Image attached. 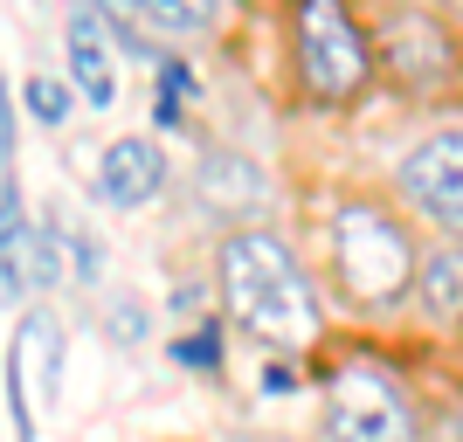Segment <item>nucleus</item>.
<instances>
[{
  "instance_id": "9d476101",
  "label": "nucleus",
  "mask_w": 463,
  "mask_h": 442,
  "mask_svg": "<svg viewBox=\"0 0 463 442\" xmlns=\"http://www.w3.org/2000/svg\"><path fill=\"white\" fill-rule=\"evenodd\" d=\"M408 305L422 311L429 332H443V339L463 346V242L422 249V263H415V297H408Z\"/></svg>"
},
{
  "instance_id": "ddd939ff",
  "label": "nucleus",
  "mask_w": 463,
  "mask_h": 442,
  "mask_svg": "<svg viewBox=\"0 0 463 442\" xmlns=\"http://www.w3.org/2000/svg\"><path fill=\"white\" fill-rule=\"evenodd\" d=\"M14 346H21V366L35 373V401L56 408V394H62V318L49 305H28L14 325Z\"/></svg>"
},
{
  "instance_id": "423d86ee",
  "label": "nucleus",
  "mask_w": 463,
  "mask_h": 442,
  "mask_svg": "<svg viewBox=\"0 0 463 442\" xmlns=\"http://www.w3.org/2000/svg\"><path fill=\"white\" fill-rule=\"evenodd\" d=\"M394 187L422 221L443 229V242H463V132H429L394 166Z\"/></svg>"
},
{
  "instance_id": "9b49d317",
  "label": "nucleus",
  "mask_w": 463,
  "mask_h": 442,
  "mask_svg": "<svg viewBox=\"0 0 463 442\" xmlns=\"http://www.w3.org/2000/svg\"><path fill=\"white\" fill-rule=\"evenodd\" d=\"M28 249H35V214L21 208V180L0 174V305H28Z\"/></svg>"
},
{
  "instance_id": "7ed1b4c3",
  "label": "nucleus",
  "mask_w": 463,
  "mask_h": 442,
  "mask_svg": "<svg viewBox=\"0 0 463 442\" xmlns=\"http://www.w3.org/2000/svg\"><path fill=\"white\" fill-rule=\"evenodd\" d=\"M290 70H298V97L311 111H353L367 104L373 90V49H367V28L339 7V0H305L290 14Z\"/></svg>"
},
{
  "instance_id": "0eeeda50",
  "label": "nucleus",
  "mask_w": 463,
  "mask_h": 442,
  "mask_svg": "<svg viewBox=\"0 0 463 442\" xmlns=\"http://www.w3.org/2000/svg\"><path fill=\"white\" fill-rule=\"evenodd\" d=\"M166 180H174L166 146L146 138V132H125V138H111V146L97 153L90 201L97 208H118V214H138V208H153L159 193H166Z\"/></svg>"
},
{
  "instance_id": "39448f33",
  "label": "nucleus",
  "mask_w": 463,
  "mask_h": 442,
  "mask_svg": "<svg viewBox=\"0 0 463 442\" xmlns=\"http://www.w3.org/2000/svg\"><path fill=\"white\" fill-rule=\"evenodd\" d=\"M373 77H387L402 97H449L463 83V42L429 7H387L367 28Z\"/></svg>"
},
{
  "instance_id": "aec40b11",
  "label": "nucleus",
  "mask_w": 463,
  "mask_h": 442,
  "mask_svg": "<svg viewBox=\"0 0 463 442\" xmlns=\"http://www.w3.org/2000/svg\"><path fill=\"white\" fill-rule=\"evenodd\" d=\"M14 83H7V70H0V174H14Z\"/></svg>"
},
{
  "instance_id": "6ab92c4d",
  "label": "nucleus",
  "mask_w": 463,
  "mask_h": 442,
  "mask_svg": "<svg viewBox=\"0 0 463 442\" xmlns=\"http://www.w3.org/2000/svg\"><path fill=\"white\" fill-rule=\"evenodd\" d=\"M62 242H70V256H77V284H104V249H97L83 229H62Z\"/></svg>"
},
{
  "instance_id": "1a4fd4ad",
  "label": "nucleus",
  "mask_w": 463,
  "mask_h": 442,
  "mask_svg": "<svg viewBox=\"0 0 463 442\" xmlns=\"http://www.w3.org/2000/svg\"><path fill=\"white\" fill-rule=\"evenodd\" d=\"M194 187H201L208 214H222L229 229H256V221L270 214V193H277L270 174H263L250 153H235V146H208V153H201Z\"/></svg>"
},
{
  "instance_id": "2eb2a0df",
  "label": "nucleus",
  "mask_w": 463,
  "mask_h": 442,
  "mask_svg": "<svg viewBox=\"0 0 463 442\" xmlns=\"http://www.w3.org/2000/svg\"><path fill=\"white\" fill-rule=\"evenodd\" d=\"M21 111L35 118L42 132H62V125H70V111H77V90H70L62 77H49V70H42V77L21 83Z\"/></svg>"
},
{
  "instance_id": "20e7f679",
  "label": "nucleus",
  "mask_w": 463,
  "mask_h": 442,
  "mask_svg": "<svg viewBox=\"0 0 463 442\" xmlns=\"http://www.w3.org/2000/svg\"><path fill=\"white\" fill-rule=\"evenodd\" d=\"M326 442H422V408L408 381L381 360H339L326 373Z\"/></svg>"
},
{
  "instance_id": "6e6552de",
  "label": "nucleus",
  "mask_w": 463,
  "mask_h": 442,
  "mask_svg": "<svg viewBox=\"0 0 463 442\" xmlns=\"http://www.w3.org/2000/svg\"><path fill=\"white\" fill-rule=\"evenodd\" d=\"M62 83H70L90 111H111L118 104V56H111V21H104V7H70V14H62Z\"/></svg>"
},
{
  "instance_id": "4468645a",
  "label": "nucleus",
  "mask_w": 463,
  "mask_h": 442,
  "mask_svg": "<svg viewBox=\"0 0 463 442\" xmlns=\"http://www.w3.org/2000/svg\"><path fill=\"white\" fill-rule=\"evenodd\" d=\"M166 360L187 366V373H201V381H222V366H229V325L222 318H194L180 339H166Z\"/></svg>"
},
{
  "instance_id": "f8f14e48",
  "label": "nucleus",
  "mask_w": 463,
  "mask_h": 442,
  "mask_svg": "<svg viewBox=\"0 0 463 442\" xmlns=\"http://www.w3.org/2000/svg\"><path fill=\"white\" fill-rule=\"evenodd\" d=\"M118 14L132 21L146 42H159V49H166V42H194V35H214V28H222V7H214V0H125Z\"/></svg>"
},
{
  "instance_id": "f03ea898",
  "label": "nucleus",
  "mask_w": 463,
  "mask_h": 442,
  "mask_svg": "<svg viewBox=\"0 0 463 442\" xmlns=\"http://www.w3.org/2000/svg\"><path fill=\"white\" fill-rule=\"evenodd\" d=\"M422 242L381 193H339L326 201V277L353 311L387 318L415 297Z\"/></svg>"
},
{
  "instance_id": "dca6fc26",
  "label": "nucleus",
  "mask_w": 463,
  "mask_h": 442,
  "mask_svg": "<svg viewBox=\"0 0 463 442\" xmlns=\"http://www.w3.org/2000/svg\"><path fill=\"white\" fill-rule=\"evenodd\" d=\"M97 318H104V339H111V346H125V353L153 339V311L138 305V297H125V290H111V297L97 305Z\"/></svg>"
},
{
  "instance_id": "f257e3e1",
  "label": "nucleus",
  "mask_w": 463,
  "mask_h": 442,
  "mask_svg": "<svg viewBox=\"0 0 463 442\" xmlns=\"http://www.w3.org/2000/svg\"><path fill=\"white\" fill-rule=\"evenodd\" d=\"M214 305L235 339H250L263 360H305L326 339V290L311 277L284 229L256 221L214 242Z\"/></svg>"
},
{
  "instance_id": "a211bd4d",
  "label": "nucleus",
  "mask_w": 463,
  "mask_h": 442,
  "mask_svg": "<svg viewBox=\"0 0 463 442\" xmlns=\"http://www.w3.org/2000/svg\"><path fill=\"white\" fill-rule=\"evenodd\" d=\"M298 360H263L256 366V394H270V401H284V394H298Z\"/></svg>"
},
{
  "instance_id": "f3484780",
  "label": "nucleus",
  "mask_w": 463,
  "mask_h": 442,
  "mask_svg": "<svg viewBox=\"0 0 463 442\" xmlns=\"http://www.w3.org/2000/svg\"><path fill=\"white\" fill-rule=\"evenodd\" d=\"M62 284V221L49 214V221H35V249H28V290H56Z\"/></svg>"
}]
</instances>
